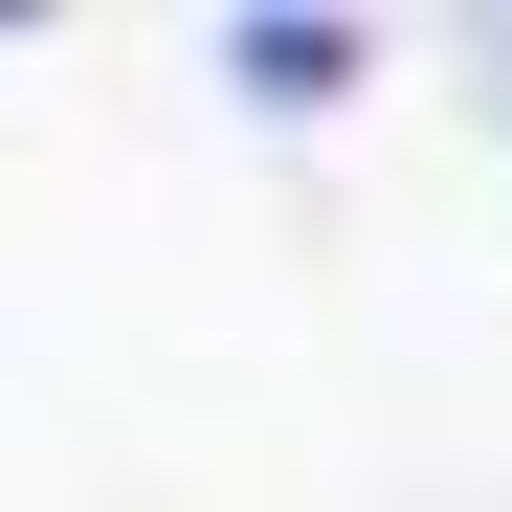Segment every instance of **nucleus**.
<instances>
[{
  "mask_svg": "<svg viewBox=\"0 0 512 512\" xmlns=\"http://www.w3.org/2000/svg\"><path fill=\"white\" fill-rule=\"evenodd\" d=\"M357 67H379L357 23H223V90H245V112H334Z\"/></svg>",
  "mask_w": 512,
  "mask_h": 512,
  "instance_id": "nucleus-1",
  "label": "nucleus"
}]
</instances>
